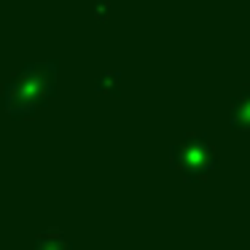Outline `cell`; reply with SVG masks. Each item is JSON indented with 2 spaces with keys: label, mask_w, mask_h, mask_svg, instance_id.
<instances>
[{
  "label": "cell",
  "mask_w": 250,
  "mask_h": 250,
  "mask_svg": "<svg viewBox=\"0 0 250 250\" xmlns=\"http://www.w3.org/2000/svg\"><path fill=\"white\" fill-rule=\"evenodd\" d=\"M35 250H73V248L60 229H51V231L41 234V237L35 239Z\"/></svg>",
  "instance_id": "cell-4"
},
{
  "label": "cell",
  "mask_w": 250,
  "mask_h": 250,
  "mask_svg": "<svg viewBox=\"0 0 250 250\" xmlns=\"http://www.w3.org/2000/svg\"><path fill=\"white\" fill-rule=\"evenodd\" d=\"M57 81V62H38L24 65L22 73L0 86V108L11 119H27L38 110L46 97L54 94Z\"/></svg>",
  "instance_id": "cell-1"
},
{
  "label": "cell",
  "mask_w": 250,
  "mask_h": 250,
  "mask_svg": "<svg viewBox=\"0 0 250 250\" xmlns=\"http://www.w3.org/2000/svg\"><path fill=\"white\" fill-rule=\"evenodd\" d=\"M92 14H94L97 22H108L110 14H113V3H110V0H97V3L92 6Z\"/></svg>",
  "instance_id": "cell-6"
},
{
  "label": "cell",
  "mask_w": 250,
  "mask_h": 250,
  "mask_svg": "<svg viewBox=\"0 0 250 250\" xmlns=\"http://www.w3.org/2000/svg\"><path fill=\"white\" fill-rule=\"evenodd\" d=\"M169 167L183 180H199L215 169V148L205 135H186L169 148Z\"/></svg>",
  "instance_id": "cell-2"
},
{
  "label": "cell",
  "mask_w": 250,
  "mask_h": 250,
  "mask_svg": "<svg viewBox=\"0 0 250 250\" xmlns=\"http://www.w3.org/2000/svg\"><path fill=\"white\" fill-rule=\"evenodd\" d=\"M231 129H250V89H245L231 105Z\"/></svg>",
  "instance_id": "cell-3"
},
{
  "label": "cell",
  "mask_w": 250,
  "mask_h": 250,
  "mask_svg": "<svg viewBox=\"0 0 250 250\" xmlns=\"http://www.w3.org/2000/svg\"><path fill=\"white\" fill-rule=\"evenodd\" d=\"M119 86H121V73L119 70H108V73H103V76L97 78L94 92L97 94H121Z\"/></svg>",
  "instance_id": "cell-5"
}]
</instances>
